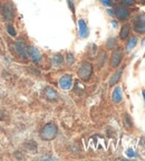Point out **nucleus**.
<instances>
[{
	"mask_svg": "<svg viewBox=\"0 0 145 161\" xmlns=\"http://www.w3.org/2000/svg\"><path fill=\"white\" fill-rule=\"evenodd\" d=\"M134 30L137 34H145V14H141L134 20Z\"/></svg>",
	"mask_w": 145,
	"mask_h": 161,
	"instance_id": "5",
	"label": "nucleus"
},
{
	"mask_svg": "<svg viewBox=\"0 0 145 161\" xmlns=\"http://www.w3.org/2000/svg\"><path fill=\"white\" fill-rule=\"evenodd\" d=\"M67 3H68V5H69V8L72 9V11L74 13V11H75V8H74V3H72V0H67Z\"/></svg>",
	"mask_w": 145,
	"mask_h": 161,
	"instance_id": "25",
	"label": "nucleus"
},
{
	"mask_svg": "<svg viewBox=\"0 0 145 161\" xmlns=\"http://www.w3.org/2000/svg\"><path fill=\"white\" fill-rule=\"evenodd\" d=\"M58 133V129L56 124L54 123H48L43 128V130L40 131V138L45 141H50L56 138Z\"/></svg>",
	"mask_w": 145,
	"mask_h": 161,
	"instance_id": "1",
	"label": "nucleus"
},
{
	"mask_svg": "<svg viewBox=\"0 0 145 161\" xmlns=\"http://www.w3.org/2000/svg\"><path fill=\"white\" fill-rule=\"evenodd\" d=\"M107 14H108V15H110V16H113V15H114V10L108 9V10H107Z\"/></svg>",
	"mask_w": 145,
	"mask_h": 161,
	"instance_id": "27",
	"label": "nucleus"
},
{
	"mask_svg": "<svg viewBox=\"0 0 145 161\" xmlns=\"http://www.w3.org/2000/svg\"><path fill=\"white\" fill-rule=\"evenodd\" d=\"M1 10H3V6H1V3H0V14H1Z\"/></svg>",
	"mask_w": 145,
	"mask_h": 161,
	"instance_id": "29",
	"label": "nucleus"
},
{
	"mask_svg": "<svg viewBox=\"0 0 145 161\" xmlns=\"http://www.w3.org/2000/svg\"><path fill=\"white\" fill-rule=\"evenodd\" d=\"M100 3H102L103 6H105V7H112L113 5H114V3H113V0H99Z\"/></svg>",
	"mask_w": 145,
	"mask_h": 161,
	"instance_id": "22",
	"label": "nucleus"
},
{
	"mask_svg": "<svg viewBox=\"0 0 145 161\" xmlns=\"http://www.w3.org/2000/svg\"><path fill=\"white\" fill-rule=\"evenodd\" d=\"M143 96H144V101H145V91H143Z\"/></svg>",
	"mask_w": 145,
	"mask_h": 161,
	"instance_id": "30",
	"label": "nucleus"
},
{
	"mask_svg": "<svg viewBox=\"0 0 145 161\" xmlns=\"http://www.w3.org/2000/svg\"><path fill=\"white\" fill-rule=\"evenodd\" d=\"M136 44H137V37H136V36H133V37H131L130 39H128L127 44H126V49L132 50L133 48L136 46Z\"/></svg>",
	"mask_w": 145,
	"mask_h": 161,
	"instance_id": "15",
	"label": "nucleus"
},
{
	"mask_svg": "<svg viewBox=\"0 0 145 161\" xmlns=\"http://www.w3.org/2000/svg\"><path fill=\"white\" fill-rule=\"evenodd\" d=\"M112 98H113V102H115V103H120L121 101H122V98H123L122 88H121V87H116L115 90L113 91Z\"/></svg>",
	"mask_w": 145,
	"mask_h": 161,
	"instance_id": "11",
	"label": "nucleus"
},
{
	"mask_svg": "<svg viewBox=\"0 0 145 161\" xmlns=\"http://www.w3.org/2000/svg\"><path fill=\"white\" fill-rule=\"evenodd\" d=\"M122 73H123V68H121V69L116 70L115 74H113V76L110 77V86L115 85V84L117 83L118 80H121V76H122Z\"/></svg>",
	"mask_w": 145,
	"mask_h": 161,
	"instance_id": "14",
	"label": "nucleus"
},
{
	"mask_svg": "<svg viewBox=\"0 0 145 161\" xmlns=\"http://www.w3.org/2000/svg\"><path fill=\"white\" fill-rule=\"evenodd\" d=\"M78 76L83 80H88L93 74V66L89 62H83L78 67Z\"/></svg>",
	"mask_w": 145,
	"mask_h": 161,
	"instance_id": "2",
	"label": "nucleus"
},
{
	"mask_svg": "<svg viewBox=\"0 0 145 161\" xmlns=\"http://www.w3.org/2000/svg\"><path fill=\"white\" fill-rule=\"evenodd\" d=\"M134 3H135V0H122V3L124 6H132L134 5Z\"/></svg>",
	"mask_w": 145,
	"mask_h": 161,
	"instance_id": "23",
	"label": "nucleus"
},
{
	"mask_svg": "<svg viewBox=\"0 0 145 161\" xmlns=\"http://www.w3.org/2000/svg\"><path fill=\"white\" fill-rule=\"evenodd\" d=\"M124 122H125V124H126V126H127V128H132L133 122L131 121V118H130V115H128V114H125V116H124Z\"/></svg>",
	"mask_w": 145,
	"mask_h": 161,
	"instance_id": "20",
	"label": "nucleus"
},
{
	"mask_svg": "<svg viewBox=\"0 0 145 161\" xmlns=\"http://www.w3.org/2000/svg\"><path fill=\"white\" fill-rule=\"evenodd\" d=\"M112 24H113V26H114V28H117V23H116L115 20H112Z\"/></svg>",
	"mask_w": 145,
	"mask_h": 161,
	"instance_id": "28",
	"label": "nucleus"
},
{
	"mask_svg": "<svg viewBox=\"0 0 145 161\" xmlns=\"http://www.w3.org/2000/svg\"><path fill=\"white\" fill-rule=\"evenodd\" d=\"M72 85V77L70 75H64L59 80V86L63 90H69Z\"/></svg>",
	"mask_w": 145,
	"mask_h": 161,
	"instance_id": "9",
	"label": "nucleus"
},
{
	"mask_svg": "<svg viewBox=\"0 0 145 161\" xmlns=\"http://www.w3.org/2000/svg\"><path fill=\"white\" fill-rule=\"evenodd\" d=\"M123 58V52L121 48H117L116 50H114L110 56V66L112 67H117L118 65L121 64Z\"/></svg>",
	"mask_w": 145,
	"mask_h": 161,
	"instance_id": "6",
	"label": "nucleus"
},
{
	"mask_svg": "<svg viewBox=\"0 0 145 161\" xmlns=\"http://www.w3.org/2000/svg\"><path fill=\"white\" fill-rule=\"evenodd\" d=\"M27 53H28V56H29L35 63H39L40 60H41V55H40L39 50H38L35 46H29V47H27Z\"/></svg>",
	"mask_w": 145,
	"mask_h": 161,
	"instance_id": "8",
	"label": "nucleus"
},
{
	"mask_svg": "<svg viewBox=\"0 0 145 161\" xmlns=\"http://www.w3.org/2000/svg\"><path fill=\"white\" fill-rule=\"evenodd\" d=\"M15 48L17 49L18 54H19L21 57H23V58H27V56H28L27 47H26L25 43H24L23 40H18V42H16Z\"/></svg>",
	"mask_w": 145,
	"mask_h": 161,
	"instance_id": "10",
	"label": "nucleus"
},
{
	"mask_svg": "<svg viewBox=\"0 0 145 161\" xmlns=\"http://www.w3.org/2000/svg\"><path fill=\"white\" fill-rule=\"evenodd\" d=\"M126 154H127L130 158H133V157H136V153L134 152V150H132V149H128L127 152H126Z\"/></svg>",
	"mask_w": 145,
	"mask_h": 161,
	"instance_id": "24",
	"label": "nucleus"
},
{
	"mask_svg": "<svg viewBox=\"0 0 145 161\" xmlns=\"http://www.w3.org/2000/svg\"><path fill=\"white\" fill-rule=\"evenodd\" d=\"M143 144H144V147H145V140H143Z\"/></svg>",
	"mask_w": 145,
	"mask_h": 161,
	"instance_id": "31",
	"label": "nucleus"
},
{
	"mask_svg": "<svg viewBox=\"0 0 145 161\" xmlns=\"http://www.w3.org/2000/svg\"><path fill=\"white\" fill-rule=\"evenodd\" d=\"M63 62H64L63 56L59 55V54H56V55H54L53 58H51V63H53L55 66H60L62 64H63Z\"/></svg>",
	"mask_w": 145,
	"mask_h": 161,
	"instance_id": "16",
	"label": "nucleus"
},
{
	"mask_svg": "<svg viewBox=\"0 0 145 161\" xmlns=\"http://www.w3.org/2000/svg\"><path fill=\"white\" fill-rule=\"evenodd\" d=\"M105 59H106L105 52H102V53L99 54V57H98V66H99V67H102V66L104 65V63H105Z\"/></svg>",
	"mask_w": 145,
	"mask_h": 161,
	"instance_id": "18",
	"label": "nucleus"
},
{
	"mask_svg": "<svg viewBox=\"0 0 145 161\" xmlns=\"http://www.w3.org/2000/svg\"><path fill=\"white\" fill-rule=\"evenodd\" d=\"M1 13H3V17L6 21H13L15 19V8L10 3L3 5Z\"/></svg>",
	"mask_w": 145,
	"mask_h": 161,
	"instance_id": "4",
	"label": "nucleus"
},
{
	"mask_svg": "<svg viewBox=\"0 0 145 161\" xmlns=\"http://www.w3.org/2000/svg\"><path fill=\"white\" fill-rule=\"evenodd\" d=\"M45 95H46V97H47L48 100H50V101H55V100H57V97H58L57 92H56L53 87H47V88H46Z\"/></svg>",
	"mask_w": 145,
	"mask_h": 161,
	"instance_id": "13",
	"label": "nucleus"
},
{
	"mask_svg": "<svg viewBox=\"0 0 145 161\" xmlns=\"http://www.w3.org/2000/svg\"><path fill=\"white\" fill-rule=\"evenodd\" d=\"M114 15L116 16L120 21H125L130 18V11L126 8V6L122 5H116L115 8H114Z\"/></svg>",
	"mask_w": 145,
	"mask_h": 161,
	"instance_id": "3",
	"label": "nucleus"
},
{
	"mask_svg": "<svg viewBox=\"0 0 145 161\" xmlns=\"http://www.w3.org/2000/svg\"><path fill=\"white\" fill-rule=\"evenodd\" d=\"M7 31L9 33V35L10 36H16V29L13 28V25H8L7 26Z\"/></svg>",
	"mask_w": 145,
	"mask_h": 161,
	"instance_id": "21",
	"label": "nucleus"
},
{
	"mask_svg": "<svg viewBox=\"0 0 145 161\" xmlns=\"http://www.w3.org/2000/svg\"><path fill=\"white\" fill-rule=\"evenodd\" d=\"M66 62L68 63V65H72V64L75 63V57H74V55L68 53L67 55H66Z\"/></svg>",
	"mask_w": 145,
	"mask_h": 161,
	"instance_id": "19",
	"label": "nucleus"
},
{
	"mask_svg": "<svg viewBox=\"0 0 145 161\" xmlns=\"http://www.w3.org/2000/svg\"><path fill=\"white\" fill-rule=\"evenodd\" d=\"M78 36L80 38H86L89 34V30H88L87 24L84 19L78 20Z\"/></svg>",
	"mask_w": 145,
	"mask_h": 161,
	"instance_id": "7",
	"label": "nucleus"
},
{
	"mask_svg": "<svg viewBox=\"0 0 145 161\" xmlns=\"http://www.w3.org/2000/svg\"><path fill=\"white\" fill-rule=\"evenodd\" d=\"M116 45H117V40L114 37L108 38L107 42H106V47H107L108 49H114V48L116 47Z\"/></svg>",
	"mask_w": 145,
	"mask_h": 161,
	"instance_id": "17",
	"label": "nucleus"
},
{
	"mask_svg": "<svg viewBox=\"0 0 145 161\" xmlns=\"http://www.w3.org/2000/svg\"><path fill=\"white\" fill-rule=\"evenodd\" d=\"M130 33H131V26H130V25H124L122 28H121L120 38H121L122 40L127 39L128 36H130Z\"/></svg>",
	"mask_w": 145,
	"mask_h": 161,
	"instance_id": "12",
	"label": "nucleus"
},
{
	"mask_svg": "<svg viewBox=\"0 0 145 161\" xmlns=\"http://www.w3.org/2000/svg\"><path fill=\"white\" fill-rule=\"evenodd\" d=\"M5 116H6V114L3 113V111H0V121L5 120Z\"/></svg>",
	"mask_w": 145,
	"mask_h": 161,
	"instance_id": "26",
	"label": "nucleus"
}]
</instances>
